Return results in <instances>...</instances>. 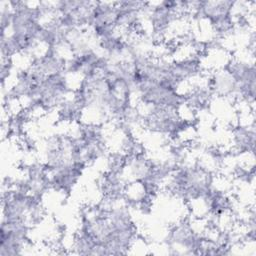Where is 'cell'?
Segmentation results:
<instances>
[{"label": "cell", "mask_w": 256, "mask_h": 256, "mask_svg": "<svg viewBox=\"0 0 256 256\" xmlns=\"http://www.w3.org/2000/svg\"><path fill=\"white\" fill-rule=\"evenodd\" d=\"M30 224L2 220L0 236V256L22 254L28 243Z\"/></svg>", "instance_id": "3957f363"}, {"label": "cell", "mask_w": 256, "mask_h": 256, "mask_svg": "<svg viewBox=\"0 0 256 256\" xmlns=\"http://www.w3.org/2000/svg\"><path fill=\"white\" fill-rule=\"evenodd\" d=\"M233 1H197L195 14L209 21L218 34H225L233 29Z\"/></svg>", "instance_id": "7a4b0ae2"}, {"label": "cell", "mask_w": 256, "mask_h": 256, "mask_svg": "<svg viewBox=\"0 0 256 256\" xmlns=\"http://www.w3.org/2000/svg\"><path fill=\"white\" fill-rule=\"evenodd\" d=\"M234 144L239 152H253L255 143L254 128L245 126L237 127L234 132Z\"/></svg>", "instance_id": "277c9868"}, {"label": "cell", "mask_w": 256, "mask_h": 256, "mask_svg": "<svg viewBox=\"0 0 256 256\" xmlns=\"http://www.w3.org/2000/svg\"><path fill=\"white\" fill-rule=\"evenodd\" d=\"M146 107L147 111L141 114V123L151 132L178 136L189 127V122L181 117L179 109L152 105Z\"/></svg>", "instance_id": "6da1fadb"}]
</instances>
